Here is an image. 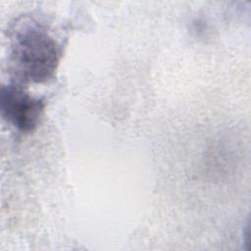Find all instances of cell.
<instances>
[{
	"label": "cell",
	"mask_w": 251,
	"mask_h": 251,
	"mask_svg": "<svg viewBox=\"0 0 251 251\" xmlns=\"http://www.w3.org/2000/svg\"><path fill=\"white\" fill-rule=\"evenodd\" d=\"M12 56L20 75L29 81L43 82L54 75L60 50L56 41L42 28L28 26L17 34Z\"/></svg>",
	"instance_id": "6da1fadb"
},
{
	"label": "cell",
	"mask_w": 251,
	"mask_h": 251,
	"mask_svg": "<svg viewBox=\"0 0 251 251\" xmlns=\"http://www.w3.org/2000/svg\"><path fill=\"white\" fill-rule=\"evenodd\" d=\"M1 112L3 117L21 131L33 130L42 116L44 103L17 85L1 89Z\"/></svg>",
	"instance_id": "7a4b0ae2"
}]
</instances>
